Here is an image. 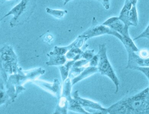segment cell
Returning <instances> with one entry per match:
<instances>
[{"mask_svg": "<svg viewBox=\"0 0 149 114\" xmlns=\"http://www.w3.org/2000/svg\"><path fill=\"white\" fill-rule=\"evenodd\" d=\"M112 114H149L148 87L135 95L123 98L107 108Z\"/></svg>", "mask_w": 149, "mask_h": 114, "instance_id": "1", "label": "cell"}, {"mask_svg": "<svg viewBox=\"0 0 149 114\" xmlns=\"http://www.w3.org/2000/svg\"><path fill=\"white\" fill-rule=\"evenodd\" d=\"M97 54L99 56V62L97 66L98 72L102 75L107 76L111 80L115 86V94H118L119 90L120 82L109 60L106 44H100L99 45Z\"/></svg>", "mask_w": 149, "mask_h": 114, "instance_id": "2", "label": "cell"}, {"mask_svg": "<svg viewBox=\"0 0 149 114\" xmlns=\"http://www.w3.org/2000/svg\"><path fill=\"white\" fill-rule=\"evenodd\" d=\"M31 2H32L31 0H22L19 4L5 15L1 20L10 15H13V17L10 22L11 26H14L17 25L18 23L24 21L25 19L28 18L27 15H30V12H31V10L30 8H33Z\"/></svg>", "mask_w": 149, "mask_h": 114, "instance_id": "3", "label": "cell"}, {"mask_svg": "<svg viewBox=\"0 0 149 114\" xmlns=\"http://www.w3.org/2000/svg\"><path fill=\"white\" fill-rule=\"evenodd\" d=\"M109 34L113 35L121 41L123 36L118 32L111 29L109 27L103 24H99L95 17L93 18L92 25L88 30L82 34L86 40L90 38Z\"/></svg>", "mask_w": 149, "mask_h": 114, "instance_id": "4", "label": "cell"}, {"mask_svg": "<svg viewBox=\"0 0 149 114\" xmlns=\"http://www.w3.org/2000/svg\"><path fill=\"white\" fill-rule=\"evenodd\" d=\"M102 24L118 32L124 37L130 36L129 32V27L125 25L124 23L119 19L118 17H113L110 18Z\"/></svg>", "mask_w": 149, "mask_h": 114, "instance_id": "5", "label": "cell"}, {"mask_svg": "<svg viewBox=\"0 0 149 114\" xmlns=\"http://www.w3.org/2000/svg\"><path fill=\"white\" fill-rule=\"evenodd\" d=\"M127 51L128 55L127 68L134 69L136 67H149V57L142 58L131 50H127Z\"/></svg>", "mask_w": 149, "mask_h": 114, "instance_id": "6", "label": "cell"}, {"mask_svg": "<svg viewBox=\"0 0 149 114\" xmlns=\"http://www.w3.org/2000/svg\"><path fill=\"white\" fill-rule=\"evenodd\" d=\"M74 97L79 103L85 107L91 108L96 110L98 113L107 114V108L102 107L99 103L96 102L81 99L79 96L77 92H75Z\"/></svg>", "mask_w": 149, "mask_h": 114, "instance_id": "7", "label": "cell"}, {"mask_svg": "<svg viewBox=\"0 0 149 114\" xmlns=\"http://www.w3.org/2000/svg\"><path fill=\"white\" fill-rule=\"evenodd\" d=\"M132 6V5L130 0H125L124 6L122 8L118 17L119 19L124 23L125 25L128 27L133 26L129 21V12Z\"/></svg>", "mask_w": 149, "mask_h": 114, "instance_id": "8", "label": "cell"}, {"mask_svg": "<svg viewBox=\"0 0 149 114\" xmlns=\"http://www.w3.org/2000/svg\"><path fill=\"white\" fill-rule=\"evenodd\" d=\"M97 72H98L97 67L90 66V67L86 68L80 76L77 77L74 80V83H75L83 79V78H86V77H88L89 76L95 74Z\"/></svg>", "mask_w": 149, "mask_h": 114, "instance_id": "9", "label": "cell"}, {"mask_svg": "<svg viewBox=\"0 0 149 114\" xmlns=\"http://www.w3.org/2000/svg\"><path fill=\"white\" fill-rule=\"evenodd\" d=\"M121 42L123 43L126 49H130L135 52L139 51V49L134 44V40L131 39L130 36L123 37Z\"/></svg>", "mask_w": 149, "mask_h": 114, "instance_id": "10", "label": "cell"}, {"mask_svg": "<svg viewBox=\"0 0 149 114\" xmlns=\"http://www.w3.org/2000/svg\"><path fill=\"white\" fill-rule=\"evenodd\" d=\"M129 21L134 26L136 27L138 24V16L136 6H133L129 13Z\"/></svg>", "mask_w": 149, "mask_h": 114, "instance_id": "11", "label": "cell"}, {"mask_svg": "<svg viewBox=\"0 0 149 114\" xmlns=\"http://www.w3.org/2000/svg\"><path fill=\"white\" fill-rule=\"evenodd\" d=\"M46 11L47 13L58 19H61L64 16L65 13H68V11L67 10H56L51 9L49 8H46Z\"/></svg>", "mask_w": 149, "mask_h": 114, "instance_id": "12", "label": "cell"}, {"mask_svg": "<svg viewBox=\"0 0 149 114\" xmlns=\"http://www.w3.org/2000/svg\"><path fill=\"white\" fill-rule=\"evenodd\" d=\"M141 38H146L149 40V23L145 30L140 35L134 38L133 40L134 41V40H137Z\"/></svg>", "mask_w": 149, "mask_h": 114, "instance_id": "13", "label": "cell"}, {"mask_svg": "<svg viewBox=\"0 0 149 114\" xmlns=\"http://www.w3.org/2000/svg\"><path fill=\"white\" fill-rule=\"evenodd\" d=\"M134 69L140 71L143 73L146 77H147L149 82V67H136L134 68Z\"/></svg>", "mask_w": 149, "mask_h": 114, "instance_id": "14", "label": "cell"}, {"mask_svg": "<svg viewBox=\"0 0 149 114\" xmlns=\"http://www.w3.org/2000/svg\"><path fill=\"white\" fill-rule=\"evenodd\" d=\"M99 62L98 55H95L90 60V65L92 67H97Z\"/></svg>", "mask_w": 149, "mask_h": 114, "instance_id": "15", "label": "cell"}, {"mask_svg": "<svg viewBox=\"0 0 149 114\" xmlns=\"http://www.w3.org/2000/svg\"><path fill=\"white\" fill-rule=\"evenodd\" d=\"M139 56L142 58H147L149 57V51L148 50L143 49L140 51Z\"/></svg>", "mask_w": 149, "mask_h": 114, "instance_id": "16", "label": "cell"}, {"mask_svg": "<svg viewBox=\"0 0 149 114\" xmlns=\"http://www.w3.org/2000/svg\"><path fill=\"white\" fill-rule=\"evenodd\" d=\"M101 1L105 8H106V10L109 9L110 6V0H101Z\"/></svg>", "mask_w": 149, "mask_h": 114, "instance_id": "17", "label": "cell"}, {"mask_svg": "<svg viewBox=\"0 0 149 114\" xmlns=\"http://www.w3.org/2000/svg\"><path fill=\"white\" fill-rule=\"evenodd\" d=\"M131 3L133 6H136L138 0H130Z\"/></svg>", "mask_w": 149, "mask_h": 114, "instance_id": "18", "label": "cell"}, {"mask_svg": "<svg viewBox=\"0 0 149 114\" xmlns=\"http://www.w3.org/2000/svg\"><path fill=\"white\" fill-rule=\"evenodd\" d=\"M64 1V5H65L66 4H67V3H68V2H69V1H71V0H63Z\"/></svg>", "mask_w": 149, "mask_h": 114, "instance_id": "19", "label": "cell"}, {"mask_svg": "<svg viewBox=\"0 0 149 114\" xmlns=\"http://www.w3.org/2000/svg\"><path fill=\"white\" fill-rule=\"evenodd\" d=\"M97 1H101V0H97Z\"/></svg>", "mask_w": 149, "mask_h": 114, "instance_id": "20", "label": "cell"}, {"mask_svg": "<svg viewBox=\"0 0 149 114\" xmlns=\"http://www.w3.org/2000/svg\"><path fill=\"white\" fill-rule=\"evenodd\" d=\"M148 88H149V87H148Z\"/></svg>", "mask_w": 149, "mask_h": 114, "instance_id": "21", "label": "cell"}]
</instances>
